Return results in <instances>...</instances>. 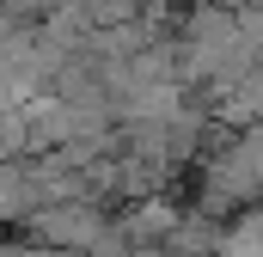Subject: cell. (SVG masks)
<instances>
[{
    "instance_id": "6da1fadb",
    "label": "cell",
    "mask_w": 263,
    "mask_h": 257,
    "mask_svg": "<svg viewBox=\"0 0 263 257\" xmlns=\"http://www.w3.org/2000/svg\"><path fill=\"white\" fill-rule=\"evenodd\" d=\"M263 196V117L239 141H227L208 166V208H233V202H257Z\"/></svg>"
},
{
    "instance_id": "7a4b0ae2",
    "label": "cell",
    "mask_w": 263,
    "mask_h": 257,
    "mask_svg": "<svg viewBox=\"0 0 263 257\" xmlns=\"http://www.w3.org/2000/svg\"><path fill=\"white\" fill-rule=\"evenodd\" d=\"M43 202V184H37V159H0V221H25L31 208Z\"/></svg>"
},
{
    "instance_id": "3957f363",
    "label": "cell",
    "mask_w": 263,
    "mask_h": 257,
    "mask_svg": "<svg viewBox=\"0 0 263 257\" xmlns=\"http://www.w3.org/2000/svg\"><path fill=\"white\" fill-rule=\"evenodd\" d=\"M172 227H178V208H172V202H159V196H153V202H141L129 221H123L129 245H141V239H165Z\"/></svg>"
}]
</instances>
